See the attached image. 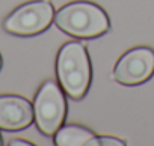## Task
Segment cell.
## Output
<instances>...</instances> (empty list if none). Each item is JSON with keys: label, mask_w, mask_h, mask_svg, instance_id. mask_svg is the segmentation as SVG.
I'll list each match as a JSON object with an SVG mask.
<instances>
[{"label": "cell", "mask_w": 154, "mask_h": 146, "mask_svg": "<svg viewBox=\"0 0 154 146\" xmlns=\"http://www.w3.org/2000/svg\"><path fill=\"white\" fill-rule=\"evenodd\" d=\"M56 72L62 89L69 98L80 100L86 95L91 83V63L82 42H66L60 48Z\"/></svg>", "instance_id": "obj_1"}, {"label": "cell", "mask_w": 154, "mask_h": 146, "mask_svg": "<svg viewBox=\"0 0 154 146\" xmlns=\"http://www.w3.org/2000/svg\"><path fill=\"white\" fill-rule=\"evenodd\" d=\"M56 26L75 38H97L109 30L106 12L89 2H74L57 11Z\"/></svg>", "instance_id": "obj_2"}, {"label": "cell", "mask_w": 154, "mask_h": 146, "mask_svg": "<svg viewBox=\"0 0 154 146\" xmlns=\"http://www.w3.org/2000/svg\"><path fill=\"white\" fill-rule=\"evenodd\" d=\"M66 103L56 82L47 80L38 91L33 103V116L36 127L45 136L56 134L65 119Z\"/></svg>", "instance_id": "obj_3"}, {"label": "cell", "mask_w": 154, "mask_h": 146, "mask_svg": "<svg viewBox=\"0 0 154 146\" xmlns=\"http://www.w3.org/2000/svg\"><path fill=\"white\" fill-rule=\"evenodd\" d=\"M53 20V6L47 0L29 2L17 8L3 23L6 32L18 36H32L45 30Z\"/></svg>", "instance_id": "obj_4"}, {"label": "cell", "mask_w": 154, "mask_h": 146, "mask_svg": "<svg viewBox=\"0 0 154 146\" xmlns=\"http://www.w3.org/2000/svg\"><path fill=\"white\" fill-rule=\"evenodd\" d=\"M154 74V50L137 47L127 51L116 63L113 79L121 85L134 86L146 82Z\"/></svg>", "instance_id": "obj_5"}, {"label": "cell", "mask_w": 154, "mask_h": 146, "mask_svg": "<svg viewBox=\"0 0 154 146\" xmlns=\"http://www.w3.org/2000/svg\"><path fill=\"white\" fill-rule=\"evenodd\" d=\"M33 109L30 103L21 97H0V128L18 131L27 128L33 121Z\"/></svg>", "instance_id": "obj_6"}, {"label": "cell", "mask_w": 154, "mask_h": 146, "mask_svg": "<svg viewBox=\"0 0 154 146\" xmlns=\"http://www.w3.org/2000/svg\"><path fill=\"white\" fill-rule=\"evenodd\" d=\"M54 143L59 146H94L100 145V140L94 133L83 127L66 125L56 131Z\"/></svg>", "instance_id": "obj_7"}, {"label": "cell", "mask_w": 154, "mask_h": 146, "mask_svg": "<svg viewBox=\"0 0 154 146\" xmlns=\"http://www.w3.org/2000/svg\"><path fill=\"white\" fill-rule=\"evenodd\" d=\"M100 143L101 145H115V146H124L125 143L124 142H121V140H118V139H113V137H100Z\"/></svg>", "instance_id": "obj_8"}, {"label": "cell", "mask_w": 154, "mask_h": 146, "mask_svg": "<svg viewBox=\"0 0 154 146\" xmlns=\"http://www.w3.org/2000/svg\"><path fill=\"white\" fill-rule=\"evenodd\" d=\"M9 145H11V146H17V145H21V146H32V143L24 142V140H12V142H9Z\"/></svg>", "instance_id": "obj_9"}, {"label": "cell", "mask_w": 154, "mask_h": 146, "mask_svg": "<svg viewBox=\"0 0 154 146\" xmlns=\"http://www.w3.org/2000/svg\"><path fill=\"white\" fill-rule=\"evenodd\" d=\"M0 68H2V57H0Z\"/></svg>", "instance_id": "obj_10"}, {"label": "cell", "mask_w": 154, "mask_h": 146, "mask_svg": "<svg viewBox=\"0 0 154 146\" xmlns=\"http://www.w3.org/2000/svg\"><path fill=\"white\" fill-rule=\"evenodd\" d=\"M0 145H2V137H0Z\"/></svg>", "instance_id": "obj_11"}]
</instances>
